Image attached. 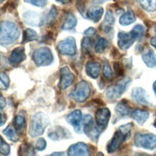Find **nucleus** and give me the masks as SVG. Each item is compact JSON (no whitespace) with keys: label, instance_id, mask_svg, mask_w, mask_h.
<instances>
[{"label":"nucleus","instance_id":"obj_1","mask_svg":"<svg viewBox=\"0 0 156 156\" xmlns=\"http://www.w3.org/2000/svg\"><path fill=\"white\" fill-rule=\"evenodd\" d=\"M144 29L143 26L137 24L129 32H120L118 35V45L122 50L129 49L135 41L143 35Z\"/></svg>","mask_w":156,"mask_h":156},{"label":"nucleus","instance_id":"obj_2","mask_svg":"<svg viewBox=\"0 0 156 156\" xmlns=\"http://www.w3.org/2000/svg\"><path fill=\"white\" fill-rule=\"evenodd\" d=\"M20 30L13 22L5 21L1 24L0 43L2 46L9 45L15 42L20 36Z\"/></svg>","mask_w":156,"mask_h":156},{"label":"nucleus","instance_id":"obj_3","mask_svg":"<svg viewBox=\"0 0 156 156\" xmlns=\"http://www.w3.org/2000/svg\"><path fill=\"white\" fill-rule=\"evenodd\" d=\"M132 127L133 124L127 123L121 126L118 128L107 145V149L109 153L113 152L118 149L121 144L130 136Z\"/></svg>","mask_w":156,"mask_h":156},{"label":"nucleus","instance_id":"obj_4","mask_svg":"<svg viewBox=\"0 0 156 156\" xmlns=\"http://www.w3.org/2000/svg\"><path fill=\"white\" fill-rule=\"evenodd\" d=\"M49 124L48 117L43 113H37L31 119L29 133L32 137H37L42 135Z\"/></svg>","mask_w":156,"mask_h":156},{"label":"nucleus","instance_id":"obj_5","mask_svg":"<svg viewBox=\"0 0 156 156\" xmlns=\"http://www.w3.org/2000/svg\"><path fill=\"white\" fill-rule=\"evenodd\" d=\"M32 59L37 66H47L53 61V56L49 48L42 47L37 49L34 52Z\"/></svg>","mask_w":156,"mask_h":156},{"label":"nucleus","instance_id":"obj_6","mask_svg":"<svg viewBox=\"0 0 156 156\" xmlns=\"http://www.w3.org/2000/svg\"><path fill=\"white\" fill-rule=\"evenodd\" d=\"M130 81L131 79L129 77H124L118 81L115 85L109 86L106 90L107 98L110 100L119 98Z\"/></svg>","mask_w":156,"mask_h":156},{"label":"nucleus","instance_id":"obj_7","mask_svg":"<svg viewBox=\"0 0 156 156\" xmlns=\"http://www.w3.org/2000/svg\"><path fill=\"white\" fill-rule=\"evenodd\" d=\"M90 93V84L85 80H82L76 85L75 89L72 91L71 96L76 102L81 103L88 99Z\"/></svg>","mask_w":156,"mask_h":156},{"label":"nucleus","instance_id":"obj_8","mask_svg":"<svg viewBox=\"0 0 156 156\" xmlns=\"http://www.w3.org/2000/svg\"><path fill=\"white\" fill-rule=\"evenodd\" d=\"M134 144L136 147L153 149L156 147V135L152 133H137L134 137Z\"/></svg>","mask_w":156,"mask_h":156},{"label":"nucleus","instance_id":"obj_9","mask_svg":"<svg viewBox=\"0 0 156 156\" xmlns=\"http://www.w3.org/2000/svg\"><path fill=\"white\" fill-rule=\"evenodd\" d=\"M58 52L62 55H74L76 53V44L75 39L68 37L58 42L57 45Z\"/></svg>","mask_w":156,"mask_h":156},{"label":"nucleus","instance_id":"obj_10","mask_svg":"<svg viewBox=\"0 0 156 156\" xmlns=\"http://www.w3.org/2000/svg\"><path fill=\"white\" fill-rule=\"evenodd\" d=\"M82 118V112L79 110H76L72 112L66 117V119L68 123L72 125L74 127L75 131L79 133L82 132L81 130V123Z\"/></svg>","mask_w":156,"mask_h":156},{"label":"nucleus","instance_id":"obj_11","mask_svg":"<svg viewBox=\"0 0 156 156\" xmlns=\"http://www.w3.org/2000/svg\"><path fill=\"white\" fill-rule=\"evenodd\" d=\"M74 80V76L67 66L60 69V80L59 87L62 90H65L69 87Z\"/></svg>","mask_w":156,"mask_h":156},{"label":"nucleus","instance_id":"obj_12","mask_svg":"<svg viewBox=\"0 0 156 156\" xmlns=\"http://www.w3.org/2000/svg\"><path fill=\"white\" fill-rule=\"evenodd\" d=\"M132 99L137 103L143 105H149L151 104L150 98L147 92L142 88H135L132 92Z\"/></svg>","mask_w":156,"mask_h":156},{"label":"nucleus","instance_id":"obj_13","mask_svg":"<svg viewBox=\"0 0 156 156\" xmlns=\"http://www.w3.org/2000/svg\"><path fill=\"white\" fill-rule=\"evenodd\" d=\"M96 123L101 129L107 127L110 118V112L107 108H99L95 115Z\"/></svg>","mask_w":156,"mask_h":156},{"label":"nucleus","instance_id":"obj_14","mask_svg":"<svg viewBox=\"0 0 156 156\" xmlns=\"http://www.w3.org/2000/svg\"><path fill=\"white\" fill-rule=\"evenodd\" d=\"M68 155H90L88 147L84 143L79 142L71 145L68 149Z\"/></svg>","mask_w":156,"mask_h":156},{"label":"nucleus","instance_id":"obj_15","mask_svg":"<svg viewBox=\"0 0 156 156\" xmlns=\"http://www.w3.org/2000/svg\"><path fill=\"white\" fill-rule=\"evenodd\" d=\"M26 58L24 49L23 47H18L14 49L9 57V62L13 66H18Z\"/></svg>","mask_w":156,"mask_h":156},{"label":"nucleus","instance_id":"obj_16","mask_svg":"<svg viewBox=\"0 0 156 156\" xmlns=\"http://www.w3.org/2000/svg\"><path fill=\"white\" fill-rule=\"evenodd\" d=\"M23 20L28 25L32 26H37L41 24L42 20L40 18L38 13L33 11H27L23 15Z\"/></svg>","mask_w":156,"mask_h":156},{"label":"nucleus","instance_id":"obj_17","mask_svg":"<svg viewBox=\"0 0 156 156\" xmlns=\"http://www.w3.org/2000/svg\"><path fill=\"white\" fill-rule=\"evenodd\" d=\"M83 132L88 137H89L91 140L95 141L98 140L99 134L101 133L99 128L94 126L93 120H91L85 126Z\"/></svg>","mask_w":156,"mask_h":156},{"label":"nucleus","instance_id":"obj_18","mask_svg":"<svg viewBox=\"0 0 156 156\" xmlns=\"http://www.w3.org/2000/svg\"><path fill=\"white\" fill-rule=\"evenodd\" d=\"M104 13V9L102 7L99 6H93L91 7L87 11V16L91 20L98 22Z\"/></svg>","mask_w":156,"mask_h":156},{"label":"nucleus","instance_id":"obj_19","mask_svg":"<svg viewBox=\"0 0 156 156\" xmlns=\"http://www.w3.org/2000/svg\"><path fill=\"white\" fill-rule=\"evenodd\" d=\"M114 23L115 18L113 13L110 10H108L102 23V29L106 33L110 32L113 29Z\"/></svg>","mask_w":156,"mask_h":156},{"label":"nucleus","instance_id":"obj_20","mask_svg":"<svg viewBox=\"0 0 156 156\" xmlns=\"http://www.w3.org/2000/svg\"><path fill=\"white\" fill-rule=\"evenodd\" d=\"M100 70L101 65L98 62H89L86 65L87 74L92 78H97L99 74Z\"/></svg>","mask_w":156,"mask_h":156},{"label":"nucleus","instance_id":"obj_21","mask_svg":"<svg viewBox=\"0 0 156 156\" xmlns=\"http://www.w3.org/2000/svg\"><path fill=\"white\" fill-rule=\"evenodd\" d=\"M142 58L143 62L148 67L152 68L156 66V57L152 50H146L142 54Z\"/></svg>","mask_w":156,"mask_h":156},{"label":"nucleus","instance_id":"obj_22","mask_svg":"<svg viewBox=\"0 0 156 156\" xmlns=\"http://www.w3.org/2000/svg\"><path fill=\"white\" fill-rule=\"evenodd\" d=\"M149 113L142 110H135L132 113V117L140 125H142L149 118Z\"/></svg>","mask_w":156,"mask_h":156},{"label":"nucleus","instance_id":"obj_23","mask_svg":"<svg viewBox=\"0 0 156 156\" xmlns=\"http://www.w3.org/2000/svg\"><path fill=\"white\" fill-rule=\"evenodd\" d=\"M135 21V16L132 10H129L119 18V23L123 26L129 25Z\"/></svg>","mask_w":156,"mask_h":156},{"label":"nucleus","instance_id":"obj_24","mask_svg":"<svg viewBox=\"0 0 156 156\" xmlns=\"http://www.w3.org/2000/svg\"><path fill=\"white\" fill-rule=\"evenodd\" d=\"M141 7L147 12L156 10V0H138Z\"/></svg>","mask_w":156,"mask_h":156},{"label":"nucleus","instance_id":"obj_25","mask_svg":"<svg viewBox=\"0 0 156 156\" xmlns=\"http://www.w3.org/2000/svg\"><path fill=\"white\" fill-rule=\"evenodd\" d=\"M38 39V35L35 30L31 29H26L24 31L23 43H26L28 41L37 40Z\"/></svg>","mask_w":156,"mask_h":156},{"label":"nucleus","instance_id":"obj_26","mask_svg":"<svg viewBox=\"0 0 156 156\" xmlns=\"http://www.w3.org/2000/svg\"><path fill=\"white\" fill-rule=\"evenodd\" d=\"M16 130L12 127L8 126L3 130V133L8 138L9 140L13 142H16L19 139V135Z\"/></svg>","mask_w":156,"mask_h":156},{"label":"nucleus","instance_id":"obj_27","mask_svg":"<svg viewBox=\"0 0 156 156\" xmlns=\"http://www.w3.org/2000/svg\"><path fill=\"white\" fill-rule=\"evenodd\" d=\"M76 24L77 20L76 17L72 14H69L62 26V29L64 30H71L73 29Z\"/></svg>","mask_w":156,"mask_h":156},{"label":"nucleus","instance_id":"obj_28","mask_svg":"<svg viewBox=\"0 0 156 156\" xmlns=\"http://www.w3.org/2000/svg\"><path fill=\"white\" fill-rule=\"evenodd\" d=\"M115 110L119 114L122 116L127 115L130 113V108L128 106L127 102H124L123 101H121L117 104Z\"/></svg>","mask_w":156,"mask_h":156},{"label":"nucleus","instance_id":"obj_29","mask_svg":"<svg viewBox=\"0 0 156 156\" xmlns=\"http://www.w3.org/2000/svg\"><path fill=\"white\" fill-rule=\"evenodd\" d=\"M108 45V41L105 38H101L98 40L95 45V51L98 53H102L107 49Z\"/></svg>","mask_w":156,"mask_h":156},{"label":"nucleus","instance_id":"obj_30","mask_svg":"<svg viewBox=\"0 0 156 156\" xmlns=\"http://www.w3.org/2000/svg\"><path fill=\"white\" fill-rule=\"evenodd\" d=\"M25 126V119L23 116L17 115L14 119V126L16 131L21 132Z\"/></svg>","mask_w":156,"mask_h":156},{"label":"nucleus","instance_id":"obj_31","mask_svg":"<svg viewBox=\"0 0 156 156\" xmlns=\"http://www.w3.org/2000/svg\"><path fill=\"white\" fill-rule=\"evenodd\" d=\"M49 136L53 140H58L64 138V136L66 135V133L65 132L63 129L59 127L54 132H51L49 135Z\"/></svg>","mask_w":156,"mask_h":156},{"label":"nucleus","instance_id":"obj_32","mask_svg":"<svg viewBox=\"0 0 156 156\" xmlns=\"http://www.w3.org/2000/svg\"><path fill=\"white\" fill-rule=\"evenodd\" d=\"M82 51L86 54L90 52L91 48V41L89 37H85L82 41L81 44Z\"/></svg>","mask_w":156,"mask_h":156},{"label":"nucleus","instance_id":"obj_33","mask_svg":"<svg viewBox=\"0 0 156 156\" xmlns=\"http://www.w3.org/2000/svg\"><path fill=\"white\" fill-rule=\"evenodd\" d=\"M10 151V147L9 144L4 141L2 137H1V145H0V152L2 155H7Z\"/></svg>","mask_w":156,"mask_h":156},{"label":"nucleus","instance_id":"obj_34","mask_svg":"<svg viewBox=\"0 0 156 156\" xmlns=\"http://www.w3.org/2000/svg\"><path fill=\"white\" fill-rule=\"evenodd\" d=\"M20 151L23 152L21 155H34L33 147L30 144H24V146H21Z\"/></svg>","mask_w":156,"mask_h":156},{"label":"nucleus","instance_id":"obj_35","mask_svg":"<svg viewBox=\"0 0 156 156\" xmlns=\"http://www.w3.org/2000/svg\"><path fill=\"white\" fill-rule=\"evenodd\" d=\"M25 2L37 7H44L46 5L48 0H24Z\"/></svg>","mask_w":156,"mask_h":156},{"label":"nucleus","instance_id":"obj_36","mask_svg":"<svg viewBox=\"0 0 156 156\" xmlns=\"http://www.w3.org/2000/svg\"><path fill=\"white\" fill-rule=\"evenodd\" d=\"M46 140L43 138H40L35 146V147L36 149L38 151H43L46 148Z\"/></svg>","mask_w":156,"mask_h":156},{"label":"nucleus","instance_id":"obj_37","mask_svg":"<svg viewBox=\"0 0 156 156\" xmlns=\"http://www.w3.org/2000/svg\"><path fill=\"white\" fill-rule=\"evenodd\" d=\"M103 74L106 78L111 77L113 75V72L110 66L108 64H105L103 68Z\"/></svg>","mask_w":156,"mask_h":156},{"label":"nucleus","instance_id":"obj_38","mask_svg":"<svg viewBox=\"0 0 156 156\" xmlns=\"http://www.w3.org/2000/svg\"><path fill=\"white\" fill-rule=\"evenodd\" d=\"M1 77V84L4 86V87L7 88L10 83V80L9 76L4 73H1L0 75Z\"/></svg>","mask_w":156,"mask_h":156},{"label":"nucleus","instance_id":"obj_39","mask_svg":"<svg viewBox=\"0 0 156 156\" xmlns=\"http://www.w3.org/2000/svg\"><path fill=\"white\" fill-rule=\"evenodd\" d=\"M56 15H57L56 9L55 8V7H52L51 9V10L49 11V12L48 13V16L47 18L48 23H51L52 21H53L54 20V19L55 18Z\"/></svg>","mask_w":156,"mask_h":156},{"label":"nucleus","instance_id":"obj_40","mask_svg":"<svg viewBox=\"0 0 156 156\" xmlns=\"http://www.w3.org/2000/svg\"><path fill=\"white\" fill-rule=\"evenodd\" d=\"M113 67H114V69L117 75L118 76H122L123 74V69H122V65L119 62H115L114 63V65H113Z\"/></svg>","mask_w":156,"mask_h":156},{"label":"nucleus","instance_id":"obj_41","mask_svg":"<svg viewBox=\"0 0 156 156\" xmlns=\"http://www.w3.org/2000/svg\"><path fill=\"white\" fill-rule=\"evenodd\" d=\"M96 30L93 27H89L88 29H86L84 31V34L87 35H93L94 34H95Z\"/></svg>","mask_w":156,"mask_h":156},{"label":"nucleus","instance_id":"obj_42","mask_svg":"<svg viewBox=\"0 0 156 156\" xmlns=\"http://www.w3.org/2000/svg\"><path fill=\"white\" fill-rule=\"evenodd\" d=\"M5 104H6L5 100L4 98V97L1 95V98H0V106H1V110L5 106Z\"/></svg>","mask_w":156,"mask_h":156},{"label":"nucleus","instance_id":"obj_43","mask_svg":"<svg viewBox=\"0 0 156 156\" xmlns=\"http://www.w3.org/2000/svg\"><path fill=\"white\" fill-rule=\"evenodd\" d=\"M6 121V117L5 115L4 114H3L2 113H1V126H2L5 122Z\"/></svg>","mask_w":156,"mask_h":156},{"label":"nucleus","instance_id":"obj_44","mask_svg":"<svg viewBox=\"0 0 156 156\" xmlns=\"http://www.w3.org/2000/svg\"><path fill=\"white\" fill-rule=\"evenodd\" d=\"M151 44L156 49V37H152L151 39Z\"/></svg>","mask_w":156,"mask_h":156},{"label":"nucleus","instance_id":"obj_45","mask_svg":"<svg viewBox=\"0 0 156 156\" xmlns=\"http://www.w3.org/2000/svg\"><path fill=\"white\" fill-rule=\"evenodd\" d=\"M57 2H59L62 4H66L69 1V0H56Z\"/></svg>","mask_w":156,"mask_h":156},{"label":"nucleus","instance_id":"obj_46","mask_svg":"<svg viewBox=\"0 0 156 156\" xmlns=\"http://www.w3.org/2000/svg\"><path fill=\"white\" fill-rule=\"evenodd\" d=\"M153 88H154V92H155V95H156V81L154 83V85H153Z\"/></svg>","mask_w":156,"mask_h":156},{"label":"nucleus","instance_id":"obj_47","mask_svg":"<svg viewBox=\"0 0 156 156\" xmlns=\"http://www.w3.org/2000/svg\"><path fill=\"white\" fill-rule=\"evenodd\" d=\"M63 154H64L62 153V152H54V153H52V155H63Z\"/></svg>","mask_w":156,"mask_h":156},{"label":"nucleus","instance_id":"obj_48","mask_svg":"<svg viewBox=\"0 0 156 156\" xmlns=\"http://www.w3.org/2000/svg\"><path fill=\"white\" fill-rule=\"evenodd\" d=\"M154 126L156 127V119H155V122H154Z\"/></svg>","mask_w":156,"mask_h":156},{"label":"nucleus","instance_id":"obj_49","mask_svg":"<svg viewBox=\"0 0 156 156\" xmlns=\"http://www.w3.org/2000/svg\"><path fill=\"white\" fill-rule=\"evenodd\" d=\"M155 34H156V27H155Z\"/></svg>","mask_w":156,"mask_h":156}]
</instances>
